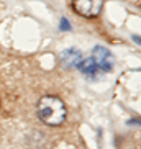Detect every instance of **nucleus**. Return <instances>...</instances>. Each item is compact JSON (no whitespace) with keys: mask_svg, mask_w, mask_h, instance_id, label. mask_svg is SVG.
Here are the masks:
<instances>
[{"mask_svg":"<svg viewBox=\"0 0 141 149\" xmlns=\"http://www.w3.org/2000/svg\"><path fill=\"white\" fill-rule=\"evenodd\" d=\"M38 116L49 126H57L66 120V107L57 97H43L38 103Z\"/></svg>","mask_w":141,"mask_h":149,"instance_id":"f257e3e1","label":"nucleus"},{"mask_svg":"<svg viewBox=\"0 0 141 149\" xmlns=\"http://www.w3.org/2000/svg\"><path fill=\"white\" fill-rule=\"evenodd\" d=\"M59 28H61L62 31H67V30H70V25H69V22H67L66 18H62V20H61V25H59Z\"/></svg>","mask_w":141,"mask_h":149,"instance_id":"423d86ee","label":"nucleus"},{"mask_svg":"<svg viewBox=\"0 0 141 149\" xmlns=\"http://www.w3.org/2000/svg\"><path fill=\"white\" fill-rule=\"evenodd\" d=\"M94 61L97 64V67H100L102 70H110L113 67V56L110 54L108 49H105L103 46H95L94 48Z\"/></svg>","mask_w":141,"mask_h":149,"instance_id":"7ed1b4c3","label":"nucleus"},{"mask_svg":"<svg viewBox=\"0 0 141 149\" xmlns=\"http://www.w3.org/2000/svg\"><path fill=\"white\" fill-rule=\"evenodd\" d=\"M103 0H72V8L77 15L85 18H94L100 13Z\"/></svg>","mask_w":141,"mask_h":149,"instance_id":"f03ea898","label":"nucleus"},{"mask_svg":"<svg viewBox=\"0 0 141 149\" xmlns=\"http://www.w3.org/2000/svg\"><path fill=\"white\" fill-rule=\"evenodd\" d=\"M67 57H69V62L67 64H70V66H79V62L82 61L80 54L77 51H74V49H69L67 53H64V59H67Z\"/></svg>","mask_w":141,"mask_h":149,"instance_id":"39448f33","label":"nucleus"},{"mask_svg":"<svg viewBox=\"0 0 141 149\" xmlns=\"http://www.w3.org/2000/svg\"><path fill=\"white\" fill-rule=\"evenodd\" d=\"M80 70L85 72V74H95V70H97V64L94 59H85V61H80L79 64Z\"/></svg>","mask_w":141,"mask_h":149,"instance_id":"20e7f679","label":"nucleus"}]
</instances>
